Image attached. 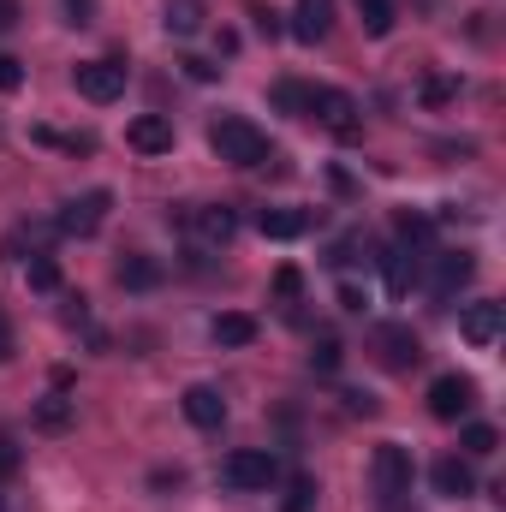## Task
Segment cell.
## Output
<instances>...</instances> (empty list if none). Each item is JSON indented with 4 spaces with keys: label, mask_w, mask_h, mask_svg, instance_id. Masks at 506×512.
Instances as JSON below:
<instances>
[{
    "label": "cell",
    "mask_w": 506,
    "mask_h": 512,
    "mask_svg": "<svg viewBox=\"0 0 506 512\" xmlns=\"http://www.w3.org/2000/svg\"><path fill=\"white\" fill-rule=\"evenodd\" d=\"M274 108H280V114H304V108H310V84H298V78L274 84Z\"/></svg>",
    "instance_id": "4316f807"
},
{
    "label": "cell",
    "mask_w": 506,
    "mask_h": 512,
    "mask_svg": "<svg viewBox=\"0 0 506 512\" xmlns=\"http://www.w3.org/2000/svg\"><path fill=\"white\" fill-rule=\"evenodd\" d=\"M126 143L137 155H167V149H173V120H167V114H137L126 126Z\"/></svg>",
    "instance_id": "7c38bea8"
},
{
    "label": "cell",
    "mask_w": 506,
    "mask_h": 512,
    "mask_svg": "<svg viewBox=\"0 0 506 512\" xmlns=\"http://www.w3.org/2000/svg\"><path fill=\"white\" fill-rule=\"evenodd\" d=\"M179 66H185V78H197V84H215V66H209V60H197V54H191V60H179Z\"/></svg>",
    "instance_id": "d590c367"
},
{
    "label": "cell",
    "mask_w": 506,
    "mask_h": 512,
    "mask_svg": "<svg viewBox=\"0 0 506 512\" xmlns=\"http://www.w3.org/2000/svg\"><path fill=\"white\" fill-rule=\"evenodd\" d=\"M60 322H66V328H90V298H84V292H66V298H60Z\"/></svg>",
    "instance_id": "83f0119b"
},
{
    "label": "cell",
    "mask_w": 506,
    "mask_h": 512,
    "mask_svg": "<svg viewBox=\"0 0 506 512\" xmlns=\"http://www.w3.org/2000/svg\"><path fill=\"white\" fill-rule=\"evenodd\" d=\"M161 24H167V36H197L203 30V0H167L161 6Z\"/></svg>",
    "instance_id": "ffe728a7"
},
{
    "label": "cell",
    "mask_w": 506,
    "mask_h": 512,
    "mask_svg": "<svg viewBox=\"0 0 506 512\" xmlns=\"http://www.w3.org/2000/svg\"><path fill=\"white\" fill-rule=\"evenodd\" d=\"M370 352H376L387 370H411V364L423 358V340H417L405 322H376V328H370Z\"/></svg>",
    "instance_id": "8992f818"
},
{
    "label": "cell",
    "mask_w": 506,
    "mask_h": 512,
    "mask_svg": "<svg viewBox=\"0 0 506 512\" xmlns=\"http://www.w3.org/2000/svg\"><path fill=\"white\" fill-rule=\"evenodd\" d=\"M114 280H120L126 292H155V286H161V262H155V256H126V262L114 268Z\"/></svg>",
    "instance_id": "d6986e66"
},
{
    "label": "cell",
    "mask_w": 506,
    "mask_h": 512,
    "mask_svg": "<svg viewBox=\"0 0 506 512\" xmlns=\"http://www.w3.org/2000/svg\"><path fill=\"white\" fill-rule=\"evenodd\" d=\"M66 24H96V0H66Z\"/></svg>",
    "instance_id": "d6a6232c"
},
{
    "label": "cell",
    "mask_w": 506,
    "mask_h": 512,
    "mask_svg": "<svg viewBox=\"0 0 506 512\" xmlns=\"http://www.w3.org/2000/svg\"><path fill=\"white\" fill-rule=\"evenodd\" d=\"M328 30H334V0H298L292 36H298V42H322Z\"/></svg>",
    "instance_id": "2e32d148"
},
{
    "label": "cell",
    "mask_w": 506,
    "mask_h": 512,
    "mask_svg": "<svg viewBox=\"0 0 506 512\" xmlns=\"http://www.w3.org/2000/svg\"><path fill=\"white\" fill-rule=\"evenodd\" d=\"M30 423H36L42 435H66V429L78 423V399H66V393L54 387V393H42V399L30 405Z\"/></svg>",
    "instance_id": "4fadbf2b"
},
{
    "label": "cell",
    "mask_w": 506,
    "mask_h": 512,
    "mask_svg": "<svg viewBox=\"0 0 506 512\" xmlns=\"http://www.w3.org/2000/svg\"><path fill=\"white\" fill-rule=\"evenodd\" d=\"M215 340H221V346H251L256 316H245V310H221V316H215Z\"/></svg>",
    "instance_id": "44dd1931"
},
{
    "label": "cell",
    "mask_w": 506,
    "mask_h": 512,
    "mask_svg": "<svg viewBox=\"0 0 506 512\" xmlns=\"http://www.w3.org/2000/svg\"><path fill=\"white\" fill-rule=\"evenodd\" d=\"M453 96H459V78H429L423 84V108H447Z\"/></svg>",
    "instance_id": "f546056e"
},
{
    "label": "cell",
    "mask_w": 506,
    "mask_h": 512,
    "mask_svg": "<svg viewBox=\"0 0 506 512\" xmlns=\"http://www.w3.org/2000/svg\"><path fill=\"white\" fill-rule=\"evenodd\" d=\"M251 18H256V30H262V36H268V42H274V36H280V30H286V24H280V18H274V12H268V6H251Z\"/></svg>",
    "instance_id": "e575fe53"
},
{
    "label": "cell",
    "mask_w": 506,
    "mask_h": 512,
    "mask_svg": "<svg viewBox=\"0 0 506 512\" xmlns=\"http://www.w3.org/2000/svg\"><path fill=\"white\" fill-rule=\"evenodd\" d=\"M471 274H477V256H471V251H441V256H435V298L465 292V286H471Z\"/></svg>",
    "instance_id": "5bb4252c"
},
{
    "label": "cell",
    "mask_w": 506,
    "mask_h": 512,
    "mask_svg": "<svg viewBox=\"0 0 506 512\" xmlns=\"http://www.w3.org/2000/svg\"><path fill=\"white\" fill-rule=\"evenodd\" d=\"M12 471H18V441H12V435H0V483H6Z\"/></svg>",
    "instance_id": "836d02e7"
},
{
    "label": "cell",
    "mask_w": 506,
    "mask_h": 512,
    "mask_svg": "<svg viewBox=\"0 0 506 512\" xmlns=\"http://www.w3.org/2000/svg\"><path fill=\"white\" fill-rule=\"evenodd\" d=\"M364 304H370V298H364V292H358V286H340V310H352V316H358V310H364Z\"/></svg>",
    "instance_id": "8d00e7d4"
},
{
    "label": "cell",
    "mask_w": 506,
    "mask_h": 512,
    "mask_svg": "<svg viewBox=\"0 0 506 512\" xmlns=\"http://www.w3.org/2000/svg\"><path fill=\"white\" fill-rule=\"evenodd\" d=\"M358 18H364V30H370V36H387V30H393V18H399V6H393V0H358Z\"/></svg>",
    "instance_id": "d4e9b609"
},
{
    "label": "cell",
    "mask_w": 506,
    "mask_h": 512,
    "mask_svg": "<svg viewBox=\"0 0 506 512\" xmlns=\"http://www.w3.org/2000/svg\"><path fill=\"white\" fill-rule=\"evenodd\" d=\"M459 447H465L471 459H489V453L501 447V429H495V423H465V435H459Z\"/></svg>",
    "instance_id": "cb8c5ba5"
},
{
    "label": "cell",
    "mask_w": 506,
    "mask_h": 512,
    "mask_svg": "<svg viewBox=\"0 0 506 512\" xmlns=\"http://www.w3.org/2000/svg\"><path fill=\"white\" fill-rule=\"evenodd\" d=\"M471 405H477V382H471V376L447 370V376H435V382H429V417H441V423H459Z\"/></svg>",
    "instance_id": "52a82bcc"
},
{
    "label": "cell",
    "mask_w": 506,
    "mask_h": 512,
    "mask_svg": "<svg viewBox=\"0 0 506 512\" xmlns=\"http://www.w3.org/2000/svg\"><path fill=\"white\" fill-rule=\"evenodd\" d=\"M209 143L227 167H262L268 161V137L251 126V120H215L209 126Z\"/></svg>",
    "instance_id": "6da1fadb"
},
{
    "label": "cell",
    "mask_w": 506,
    "mask_h": 512,
    "mask_svg": "<svg viewBox=\"0 0 506 512\" xmlns=\"http://www.w3.org/2000/svg\"><path fill=\"white\" fill-rule=\"evenodd\" d=\"M370 483H376L381 507H399V495H411V453L399 441H381L370 459Z\"/></svg>",
    "instance_id": "3957f363"
},
{
    "label": "cell",
    "mask_w": 506,
    "mask_h": 512,
    "mask_svg": "<svg viewBox=\"0 0 506 512\" xmlns=\"http://www.w3.org/2000/svg\"><path fill=\"white\" fill-rule=\"evenodd\" d=\"M429 483H435L441 501H471V495H477V477H471V465H465L459 453L435 459V465H429Z\"/></svg>",
    "instance_id": "30bf717a"
},
{
    "label": "cell",
    "mask_w": 506,
    "mask_h": 512,
    "mask_svg": "<svg viewBox=\"0 0 506 512\" xmlns=\"http://www.w3.org/2000/svg\"><path fill=\"white\" fill-rule=\"evenodd\" d=\"M12 358V328H6V316H0V364Z\"/></svg>",
    "instance_id": "ab89813d"
},
{
    "label": "cell",
    "mask_w": 506,
    "mask_h": 512,
    "mask_svg": "<svg viewBox=\"0 0 506 512\" xmlns=\"http://www.w3.org/2000/svg\"><path fill=\"white\" fill-rule=\"evenodd\" d=\"M221 477H227V489H268V483H280V459L268 453V447H239L227 465H221Z\"/></svg>",
    "instance_id": "5b68a950"
},
{
    "label": "cell",
    "mask_w": 506,
    "mask_h": 512,
    "mask_svg": "<svg viewBox=\"0 0 506 512\" xmlns=\"http://www.w3.org/2000/svg\"><path fill=\"white\" fill-rule=\"evenodd\" d=\"M24 274H30V286H36V292H60V262H54L48 251L30 256V268H24Z\"/></svg>",
    "instance_id": "484cf974"
},
{
    "label": "cell",
    "mask_w": 506,
    "mask_h": 512,
    "mask_svg": "<svg viewBox=\"0 0 506 512\" xmlns=\"http://www.w3.org/2000/svg\"><path fill=\"white\" fill-rule=\"evenodd\" d=\"M340 364H346V340H334V334H322V340L310 346V370H316V376H334Z\"/></svg>",
    "instance_id": "603a6c76"
},
{
    "label": "cell",
    "mask_w": 506,
    "mask_h": 512,
    "mask_svg": "<svg viewBox=\"0 0 506 512\" xmlns=\"http://www.w3.org/2000/svg\"><path fill=\"white\" fill-rule=\"evenodd\" d=\"M411 256H417V251H405V245H387V251L376 256L381 274H387V292H393V298H405V292L417 286V262H411Z\"/></svg>",
    "instance_id": "e0dca14e"
},
{
    "label": "cell",
    "mask_w": 506,
    "mask_h": 512,
    "mask_svg": "<svg viewBox=\"0 0 506 512\" xmlns=\"http://www.w3.org/2000/svg\"><path fill=\"white\" fill-rule=\"evenodd\" d=\"M72 84L84 102H114V96H126V66L120 60H84V66H72Z\"/></svg>",
    "instance_id": "ba28073f"
},
{
    "label": "cell",
    "mask_w": 506,
    "mask_h": 512,
    "mask_svg": "<svg viewBox=\"0 0 506 512\" xmlns=\"http://www.w3.org/2000/svg\"><path fill=\"white\" fill-rule=\"evenodd\" d=\"M18 84H24V66H18L12 54H0V96H12Z\"/></svg>",
    "instance_id": "1f68e13d"
},
{
    "label": "cell",
    "mask_w": 506,
    "mask_h": 512,
    "mask_svg": "<svg viewBox=\"0 0 506 512\" xmlns=\"http://www.w3.org/2000/svg\"><path fill=\"white\" fill-rule=\"evenodd\" d=\"M316 507V477H292V489H286V512H310Z\"/></svg>",
    "instance_id": "f1b7e54d"
},
{
    "label": "cell",
    "mask_w": 506,
    "mask_h": 512,
    "mask_svg": "<svg viewBox=\"0 0 506 512\" xmlns=\"http://www.w3.org/2000/svg\"><path fill=\"white\" fill-rule=\"evenodd\" d=\"M393 227H399V245H405V251H423V245L435 239V221H429V215H417V209H399V221H393Z\"/></svg>",
    "instance_id": "7402d4cb"
},
{
    "label": "cell",
    "mask_w": 506,
    "mask_h": 512,
    "mask_svg": "<svg viewBox=\"0 0 506 512\" xmlns=\"http://www.w3.org/2000/svg\"><path fill=\"white\" fill-rule=\"evenodd\" d=\"M310 120H322V126L334 131L340 143H358L364 137V120H358V102L346 96V90H328V84H316L310 90V108H304Z\"/></svg>",
    "instance_id": "7a4b0ae2"
},
{
    "label": "cell",
    "mask_w": 506,
    "mask_h": 512,
    "mask_svg": "<svg viewBox=\"0 0 506 512\" xmlns=\"http://www.w3.org/2000/svg\"><path fill=\"white\" fill-rule=\"evenodd\" d=\"M501 328H506V304H495V298H477V304L459 310V334H465L471 346H495Z\"/></svg>",
    "instance_id": "9c48e42d"
},
{
    "label": "cell",
    "mask_w": 506,
    "mask_h": 512,
    "mask_svg": "<svg viewBox=\"0 0 506 512\" xmlns=\"http://www.w3.org/2000/svg\"><path fill=\"white\" fill-rule=\"evenodd\" d=\"M340 399H346V411H364V417L376 411V399H370V393H340Z\"/></svg>",
    "instance_id": "74e56055"
},
{
    "label": "cell",
    "mask_w": 506,
    "mask_h": 512,
    "mask_svg": "<svg viewBox=\"0 0 506 512\" xmlns=\"http://www.w3.org/2000/svg\"><path fill=\"white\" fill-rule=\"evenodd\" d=\"M18 24V0H0V30H12Z\"/></svg>",
    "instance_id": "f35d334b"
},
{
    "label": "cell",
    "mask_w": 506,
    "mask_h": 512,
    "mask_svg": "<svg viewBox=\"0 0 506 512\" xmlns=\"http://www.w3.org/2000/svg\"><path fill=\"white\" fill-rule=\"evenodd\" d=\"M256 233L262 239H298V233H310V215L304 209H262L256 215Z\"/></svg>",
    "instance_id": "ac0fdd59"
},
{
    "label": "cell",
    "mask_w": 506,
    "mask_h": 512,
    "mask_svg": "<svg viewBox=\"0 0 506 512\" xmlns=\"http://www.w3.org/2000/svg\"><path fill=\"white\" fill-rule=\"evenodd\" d=\"M179 405H185V417L197 429H221L227 423V399H221V387H209V382H191L179 393Z\"/></svg>",
    "instance_id": "8fae6325"
},
{
    "label": "cell",
    "mask_w": 506,
    "mask_h": 512,
    "mask_svg": "<svg viewBox=\"0 0 506 512\" xmlns=\"http://www.w3.org/2000/svg\"><path fill=\"white\" fill-rule=\"evenodd\" d=\"M298 292H304V274H298V268H280V274H274V298H280V304H292Z\"/></svg>",
    "instance_id": "4dcf8cb0"
},
{
    "label": "cell",
    "mask_w": 506,
    "mask_h": 512,
    "mask_svg": "<svg viewBox=\"0 0 506 512\" xmlns=\"http://www.w3.org/2000/svg\"><path fill=\"white\" fill-rule=\"evenodd\" d=\"M179 221H191L209 245H227L233 233H239V215H233V203H203V209H191V215H179Z\"/></svg>",
    "instance_id": "9a60e30c"
},
{
    "label": "cell",
    "mask_w": 506,
    "mask_h": 512,
    "mask_svg": "<svg viewBox=\"0 0 506 512\" xmlns=\"http://www.w3.org/2000/svg\"><path fill=\"white\" fill-rule=\"evenodd\" d=\"M108 209H114V191H84V197H66V203H60L54 233H66V239H90V233H102Z\"/></svg>",
    "instance_id": "277c9868"
}]
</instances>
